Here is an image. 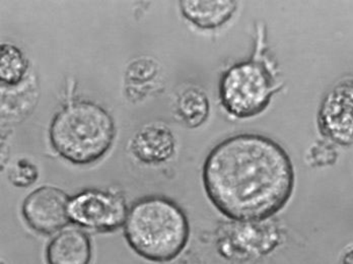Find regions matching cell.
Returning <instances> with one entry per match:
<instances>
[{
    "label": "cell",
    "instance_id": "obj_13",
    "mask_svg": "<svg viewBox=\"0 0 353 264\" xmlns=\"http://www.w3.org/2000/svg\"><path fill=\"white\" fill-rule=\"evenodd\" d=\"M29 60L16 45L0 46V81L6 87H18L28 74Z\"/></svg>",
    "mask_w": 353,
    "mask_h": 264
},
{
    "label": "cell",
    "instance_id": "obj_6",
    "mask_svg": "<svg viewBox=\"0 0 353 264\" xmlns=\"http://www.w3.org/2000/svg\"><path fill=\"white\" fill-rule=\"evenodd\" d=\"M129 208L119 191L85 189L70 197V223L98 233H109L124 226Z\"/></svg>",
    "mask_w": 353,
    "mask_h": 264
},
{
    "label": "cell",
    "instance_id": "obj_7",
    "mask_svg": "<svg viewBox=\"0 0 353 264\" xmlns=\"http://www.w3.org/2000/svg\"><path fill=\"white\" fill-rule=\"evenodd\" d=\"M318 130L336 145H353V79L336 83L319 107Z\"/></svg>",
    "mask_w": 353,
    "mask_h": 264
},
{
    "label": "cell",
    "instance_id": "obj_16",
    "mask_svg": "<svg viewBox=\"0 0 353 264\" xmlns=\"http://www.w3.org/2000/svg\"><path fill=\"white\" fill-rule=\"evenodd\" d=\"M8 178L17 187H29L38 180L39 170L31 161L19 159L10 169Z\"/></svg>",
    "mask_w": 353,
    "mask_h": 264
},
{
    "label": "cell",
    "instance_id": "obj_15",
    "mask_svg": "<svg viewBox=\"0 0 353 264\" xmlns=\"http://www.w3.org/2000/svg\"><path fill=\"white\" fill-rule=\"evenodd\" d=\"M338 152L329 141H319L307 152V164L314 168L332 166L337 161Z\"/></svg>",
    "mask_w": 353,
    "mask_h": 264
},
{
    "label": "cell",
    "instance_id": "obj_11",
    "mask_svg": "<svg viewBox=\"0 0 353 264\" xmlns=\"http://www.w3.org/2000/svg\"><path fill=\"white\" fill-rule=\"evenodd\" d=\"M179 3L182 16L202 30L219 29L238 8V2L232 0H183Z\"/></svg>",
    "mask_w": 353,
    "mask_h": 264
},
{
    "label": "cell",
    "instance_id": "obj_2",
    "mask_svg": "<svg viewBox=\"0 0 353 264\" xmlns=\"http://www.w3.org/2000/svg\"><path fill=\"white\" fill-rule=\"evenodd\" d=\"M124 237L139 256L152 263L175 261L190 239V223L182 207L168 197L150 195L129 207Z\"/></svg>",
    "mask_w": 353,
    "mask_h": 264
},
{
    "label": "cell",
    "instance_id": "obj_5",
    "mask_svg": "<svg viewBox=\"0 0 353 264\" xmlns=\"http://www.w3.org/2000/svg\"><path fill=\"white\" fill-rule=\"evenodd\" d=\"M281 243V232L270 220L227 223L219 230V254L229 261H248L272 253Z\"/></svg>",
    "mask_w": 353,
    "mask_h": 264
},
{
    "label": "cell",
    "instance_id": "obj_1",
    "mask_svg": "<svg viewBox=\"0 0 353 264\" xmlns=\"http://www.w3.org/2000/svg\"><path fill=\"white\" fill-rule=\"evenodd\" d=\"M202 182L210 203L230 221L260 222L288 205L296 176L279 143L257 133H241L208 154Z\"/></svg>",
    "mask_w": 353,
    "mask_h": 264
},
{
    "label": "cell",
    "instance_id": "obj_9",
    "mask_svg": "<svg viewBox=\"0 0 353 264\" xmlns=\"http://www.w3.org/2000/svg\"><path fill=\"white\" fill-rule=\"evenodd\" d=\"M174 133L165 124H145L133 135L129 150L137 161L145 165H159L173 158L176 152Z\"/></svg>",
    "mask_w": 353,
    "mask_h": 264
},
{
    "label": "cell",
    "instance_id": "obj_8",
    "mask_svg": "<svg viewBox=\"0 0 353 264\" xmlns=\"http://www.w3.org/2000/svg\"><path fill=\"white\" fill-rule=\"evenodd\" d=\"M68 193L54 186H41L32 191L21 205L28 227L41 235H54L70 223Z\"/></svg>",
    "mask_w": 353,
    "mask_h": 264
},
{
    "label": "cell",
    "instance_id": "obj_12",
    "mask_svg": "<svg viewBox=\"0 0 353 264\" xmlns=\"http://www.w3.org/2000/svg\"><path fill=\"white\" fill-rule=\"evenodd\" d=\"M176 117L188 128H198L208 121L210 103L203 90L190 85L176 96Z\"/></svg>",
    "mask_w": 353,
    "mask_h": 264
},
{
    "label": "cell",
    "instance_id": "obj_14",
    "mask_svg": "<svg viewBox=\"0 0 353 264\" xmlns=\"http://www.w3.org/2000/svg\"><path fill=\"white\" fill-rule=\"evenodd\" d=\"M159 64L152 58L144 57L131 62L125 72V83L129 87H143L159 76Z\"/></svg>",
    "mask_w": 353,
    "mask_h": 264
},
{
    "label": "cell",
    "instance_id": "obj_4",
    "mask_svg": "<svg viewBox=\"0 0 353 264\" xmlns=\"http://www.w3.org/2000/svg\"><path fill=\"white\" fill-rule=\"evenodd\" d=\"M266 45V30L258 25L252 57L230 66L221 76L219 100L232 117L248 119L259 115L283 89L274 62L267 57Z\"/></svg>",
    "mask_w": 353,
    "mask_h": 264
},
{
    "label": "cell",
    "instance_id": "obj_10",
    "mask_svg": "<svg viewBox=\"0 0 353 264\" xmlns=\"http://www.w3.org/2000/svg\"><path fill=\"white\" fill-rule=\"evenodd\" d=\"M92 258L90 236L77 227L61 230L47 245V264H90Z\"/></svg>",
    "mask_w": 353,
    "mask_h": 264
},
{
    "label": "cell",
    "instance_id": "obj_3",
    "mask_svg": "<svg viewBox=\"0 0 353 264\" xmlns=\"http://www.w3.org/2000/svg\"><path fill=\"white\" fill-rule=\"evenodd\" d=\"M116 133L115 120L104 107L92 101L70 100L53 116L49 139L66 162L87 166L104 158Z\"/></svg>",
    "mask_w": 353,
    "mask_h": 264
}]
</instances>
